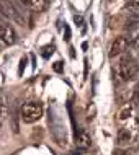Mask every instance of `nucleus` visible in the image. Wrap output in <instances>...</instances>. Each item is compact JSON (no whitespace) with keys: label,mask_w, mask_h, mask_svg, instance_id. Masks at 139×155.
Segmentation results:
<instances>
[{"label":"nucleus","mask_w":139,"mask_h":155,"mask_svg":"<svg viewBox=\"0 0 139 155\" xmlns=\"http://www.w3.org/2000/svg\"><path fill=\"white\" fill-rule=\"evenodd\" d=\"M20 114H22V119L28 124H33L36 121L41 119L43 116V106L39 103H35V101H29V103H25L20 110Z\"/></svg>","instance_id":"1"},{"label":"nucleus","mask_w":139,"mask_h":155,"mask_svg":"<svg viewBox=\"0 0 139 155\" xmlns=\"http://www.w3.org/2000/svg\"><path fill=\"white\" fill-rule=\"evenodd\" d=\"M118 67H120L121 77H123L124 82H129V80H133V78H136V75L139 72L137 62L134 59H131L129 56H124L123 59H121V62L118 64Z\"/></svg>","instance_id":"2"},{"label":"nucleus","mask_w":139,"mask_h":155,"mask_svg":"<svg viewBox=\"0 0 139 155\" xmlns=\"http://www.w3.org/2000/svg\"><path fill=\"white\" fill-rule=\"evenodd\" d=\"M2 15H3V18H8L10 21L20 25V26H25V25H26L22 12H20L10 0H2Z\"/></svg>","instance_id":"3"},{"label":"nucleus","mask_w":139,"mask_h":155,"mask_svg":"<svg viewBox=\"0 0 139 155\" xmlns=\"http://www.w3.org/2000/svg\"><path fill=\"white\" fill-rule=\"evenodd\" d=\"M128 49H129V38L128 36H118L116 39L113 41L108 56H110L111 59H115L118 56H123Z\"/></svg>","instance_id":"4"},{"label":"nucleus","mask_w":139,"mask_h":155,"mask_svg":"<svg viewBox=\"0 0 139 155\" xmlns=\"http://www.w3.org/2000/svg\"><path fill=\"white\" fill-rule=\"evenodd\" d=\"M0 39H2V46H12L16 43V33L5 18L2 20V25H0Z\"/></svg>","instance_id":"5"},{"label":"nucleus","mask_w":139,"mask_h":155,"mask_svg":"<svg viewBox=\"0 0 139 155\" xmlns=\"http://www.w3.org/2000/svg\"><path fill=\"white\" fill-rule=\"evenodd\" d=\"M20 2L36 12H43L48 8V0H20Z\"/></svg>","instance_id":"6"},{"label":"nucleus","mask_w":139,"mask_h":155,"mask_svg":"<svg viewBox=\"0 0 139 155\" xmlns=\"http://www.w3.org/2000/svg\"><path fill=\"white\" fill-rule=\"evenodd\" d=\"M75 140H77V145L80 149H88L92 145V139H90V136L87 134V131H79Z\"/></svg>","instance_id":"7"},{"label":"nucleus","mask_w":139,"mask_h":155,"mask_svg":"<svg viewBox=\"0 0 139 155\" xmlns=\"http://www.w3.org/2000/svg\"><path fill=\"white\" fill-rule=\"evenodd\" d=\"M131 131L129 129H121L120 132H118V144L120 145H126L129 144V140H131Z\"/></svg>","instance_id":"8"},{"label":"nucleus","mask_w":139,"mask_h":155,"mask_svg":"<svg viewBox=\"0 0 139 155\" xmlns=\"http://www.w3.org/2000/svg\"><path fill=\"white\" fill-rule=\"evenodd\" d=\"M124 10L131 12V13H134V12L139 10V0H128L124 5Z\"/></svg>","instance_id":"9"},{"label":"nucleus","mask_w":139,"mask_h":155,"mask_svg":"<svg viewBox=\"0 0 139 155\" xmlns=\"http://www.w3.org/2000/svg\"><path fill=\"white\" fill-rule=\"evenodd\" d=\"M129 48L139 51V33H136L134 36H129Z\"/></svg>","instance_id":"10"},{"label":"nucleus","mask_w":139,"mask_h":155,"mask_svg":"<svg viewBox=\"0 0 139 155\" xmlns=\"http://www.w3.org/2000/svg\"><path fill=\"white\" fill-rule=\"evenodd\" d=\"M131 113H133V108H131V106H126V108H123V110L120 111V119H121V121L128 119L129 116H131Z\"/></svg>","instance_id":"11"},{"label":"nucleus","mask_w":139,"mask_h":155,"mask_svg":"<svg viewBox=\"0 0 139 155\" xmlns=\"http://www.w3.org/2000/svg\"><path fill=\"white\" fill-rule=\"evenodd\" d=\"M7 118V98L5 95H2V119Z\"/></svg>","instance_id":"12"},{"label":"nucleus","mask_w":139,"mask_h":155,"mask_svg":"<svg viewBox=\"0 0 139 155\" xmlns=\"http://www.w3.org/2000/svg\"><path fill=\"white\" fill-rule=\"evenodd\" d=\"M54 70H56V72H61L62 70V62H54Z\"/></svg>","instance_id":"13"},{"label":"nucleus","mask_w":139,"mask_h":155,"mask_svg":"<svg viewBox=\"0 0 139 155\" xmlns=\"http://www.w3.org/2000/svg\"><path fill=\"white\" fill-rule=\"evenodd\" d=\"M134 103L139 106V87L136 88V91H134Z\"/></svg>","instance_id":"14"},{"label":"nucleus","mask_w":139,"mask_h":155,"mask_svg":"<svg viewBox=\"0 0 139 155\" xmlns=\"http://www.w3.org/2000/svg\"><path fill=\"white\" fill-rule=\"evenodd\" d=\"M66 39L67 41L70 39V31H69V28H67V26H66Z\"/></svg>","instance_id":"15"},{"label":"nucleus","mask_w":139,"mask_h":155,"mask_svg":"<svg viewBox=\"0 0 139 155\" xmlns=\"http://www.w3.org/2000/svg\"><path fill=\"white\" fill-rule=\"evenodd\" d=\"M115 155H131V153H129V152H116V150H115Z\"/></svg>","instance_id":"16"},{"label":"nucleus","mask_w":139,"mask_h":155,"mask_svg":"<svg viewBox=\"0 0 139 155\" xmlns=\"http://www.w3.org/2000/svg\"><path fill=\"white\" fill-rule=\"evenodd\" d=\"M137 124H139V118H137Z\"/></svg>","instance_id":"17"}]
</instances>
